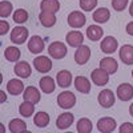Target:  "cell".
<instances>
[{
  "label": "cell",
  "instance_id": "obj_39",
  "mask_svg": "<svg viewBox=\"0 0 133 133\" xmlns=\"http://www.w3.org/2000/svg\"><path fill=\"white\" fill-rule=\"evenodd\" d=\"M0 96H2V97H0V101H2V103H4L5 100H7V96H5L4 91H0Z\"/></svg>",
  "mask_w": 133,
  "mask_h": 133
},
{
  "label": "cell",
  "instance_id": "obj_1",
  "mask_svg": "<svg viewBox=\"0 0 133 133\" xmlns=\"http://www.w3.org/2000/svg\"><path fill=\"white\" fill-rule=\"evenodd\" d=\"M57 104H59L60 108L71 109L76 104V96L72 92H69V91H64V92H61L57 96Z\"/></svg>",
  "mask_w": 133,
  "mask_h": 133
},
{
  "label": "cell",
  "instance_id": "obj_35",
  "mask_svg": "<svg viewBox=\"0 0 133 133\" xmlns=\"http://www.w3.org/2000/svg\"><path fill=\"white\" fill-rule=\"evenodd\" d=\"M127 5H128V0H112V7L117 12L124 11L127 8Z\"/></svg>",
  "mask_w": 133,
  "mask_h": 133
},
{
  "label": "cell",
  "instance_id": "obj_17",
  "mask_svg": "<svg viewBox=\"0 0 133 133\" xmlns=\"http://www.w3.org/2000/svg\"><path fill=\"white\" fill-rule=\"evenodd\" d=\"M39 20L43 27L45 28H51L56 24V16L55 12H49V11H41L39 14Z\"/></svg>",
  "mask_w": 133,
  "mask_h": 133
},
{
  "label": "cell",
  "instance_id": "obj_2",
  "mask_svg": "<svg viewBox=\"0 0 133 133\" xmlns=\"http://www.w3.org/2000/svg\"><path fill=\"white\" fill-rule=\"evenodd\" d=\"M48 53H49L51 57L60 60V59L65 57V55H66V45L64 43H60V41H53L48 47Z\"/></svg>",
  "mask_w": 133,
  "mask_h": 133
},
{
  "label": "cell",
  "instance_id": "obj_27",
  "mask_svg": "<svg viewBox=\"0 0 133 133\" xmlns=\"http://www.w3.org/2000/svg\"><path fill=\"white\" fill-rule=\"evenodd\" d=\"M33 124H35L37 128H45L49 124V115L45 112H37L33 117Z\"/></svg>",
  "mask_w": 133,
  "mask_h": 133
},
{
  "label": "cell",
  "instance_id": "obj_4",
  "mask_svg": "<svg viewBox=\"0 0 133 133\" xmlns=\"http://www.w3.org/2000/svg\"><path fill=\"white\" fill-rule=\"evenodd\" d=\"M115 93L110 89H103L97 96V101L103 108H110L115 104Z\"/></svg>",
  "mask_w": 133,
  "mask_h": 133
},
{
  "label": "cell",
  "instance_id": "obj_12",
  "mask_svg": "<svg viewBox=\"0 0 133 133\" xmlns=\"http://www.w3.org/2000/svg\"><path fill=\"white\" fill-rule=\"evenodd\" d=\"M44 47H45V44H44V40L40 37V36H32L28 41V49L31 53H41L44 51Z\"/></svg>",
  "mask_w": 133,
  "mask_h": 133
},
{
  "label": "cell",
  "instance_id": "obj_24",
  "mask_svg": "<svg viewBox=\"0 0 133 133\" xmlns=\"http://www.w3.org/2000/svg\"><path fill=\"white\" fill-rule=\"evenodd\" d=\"M24 100L31 101L33 104H37L40 101V92L36 87H27V89L24 91Z\"/></svg>",
  "mask_w": 133,
  "mask_h": 133
},
{
  "label": "cell",
  "instance_id": "obj_3",
  "mask_svg": "<svg viewBox=\"0 0 133 133\" xmlns=\"http://www.w3.org/2000/svg\"><path fill=\"white\" fill-rule=\"evenodd\" d=\"M28 35H29L28 29L25 27L19 25V27H15L12 29L9 37H11V41L15 43V44H24L25 40H27V37H28Z\"/></svg>",
  "mask_w": 133,
  "mask_h": 133
},
{
  "label": "cell",
  "instance_id": "obj_9",
  "mask_svg": "<svg viewBox=\"0 0 133 133\" xmlns=\"http://www.w3.org/2000/svg\"><path fill=\"white\" fill-rule=\"evenodd\" d=\"M118 47V43L116 40V37L113 36H107L103 39V41L100 43V48H101V51L107 55H110V53H113Z\"/></svg>",
  "mask_w": 133,
  "mask_h": 133
},
{
  "label": "cell",
  "instance_id": "obj_21",
  "mask_svg": "<svg viewBox=\"0 0 133 133\" xmlns=\"http://www.w3.org/2000/svg\"><path fill=\"white\" fill-rule=\"evenodd\" d=\"M56 81L59 84V87L61 88H68L72 84V73L66 69H63L57 73L56 76Z\"/></svg>",
  "mask_w": 133,
  "mask_h": 133
},
{
  "label": "cell",
  "instance_id": "obj_22",
  "mask_svg": "<svg viewBox=\"0 0 133 133\" xmlns=\"http://www.w3.org/2000/svg\"><path fill=\"white\" fill-rule=\"evenodd\" d=\"M7 91L11 95L17 96V95L24 92V84L21 83L20 80H17V79H12V80H9L8 84H7Z\"/></svg>",
  "mask_w": 133,
  "mask_h": 133
},
{
  "label": "cell",
  "instance_id": "obj_8",
  "mask_svg": "<svg viewBox=\"0 0 133 133\" xmlns=\"http://www.w3.org/2000/svg\"><path fill=\"white\" fill-rule=\"evenodd\" d=\"M33 65L37 72L40 73H48L52 69V61L47 56H37L33 60Z\"/></svg>",
  "mask_w": 133,
  "mask_h": 133
},
{
  "label": "cell",
  "instance_id": "obj_18",
  "mask_svg": "<svg viewBox=\"0 0 133 133\" xmlns=\"http://www.w3.org/2000/svg\"><path fill=\"white\" fill-rule=\"evenodd\" d=\"M120 59L123 60L124 64L130 65L133 64V45H129V44H125L120 48Z\"/></svg>",
  "mask_w": 133,
  "mask_h": 133
},
{
  "label": "cell",
  "instance_id": "obj_13",
  "mask_svg": "<svg viewBox=\"0 0 133 133\" xmlns=\"http://www.w3.org/2000/svg\"><path fill=\"white\" fill-rule=\"evenodd\" d=\"M14 72L16 73V76L21 77V79H28L32 73V69H31V65L27 61H20V63L15 64Z\"/></svg>",
  "mask_w": 133,
  "mask_h": 133
},
{
  "label": "cell",
  "instance_id": "obj_29",
  "mask_svg": "<svg viewBox=\"0 0 133 133\" xmlns=\"http://www.w3.org/2000/svg\"><path fill=\"white\" fill-rule=\"evenodd\" d=\"M33 112H35V104L27 100H24V103H21L19 107V113L23 117H31Z\"/></svg>",
  "mask_w": 133,
  "mask_h": 133
},
{
  "label": "cell",
  "instance_id": "obj_6",
  "mask_svg": "<svg viewBox=\"0 0 133 133\" xmlns=\"http://www.w3.org/2000/svg\"><path fill=\"white\" fill-rule=\"evenodd\" d=\"M91 57V49L88 45H80L77 47L76 52H75V61L79 64V65H84L88 63V60H89Z\"/></svg>",
  "mask_w": 133,
  "mask_h": 133
},
{
  "label": "cell",
  "instance_id": "obj_14",
  "mask_svg": "<svg viewBox=\"0 0 133 133\" xmlns=\"http://www.w3.org/2000/svg\"><path fill=\"white\" fill-rule=\"evenodd\" d=\"M117 96L121 101H129V100L133 97V85L128 84V83H124L118 85L117 88Z\"/></svg>",
  "mask_w": 133,
  "mask_h": 133
},
{
  "label": "cell",
  "instance_id": "obj_7",
  "mask_svg": "<svg viewBox=\"0 0 133 133\" xmlns=\"http://www.w3.org/2000/svg\"><path fill=\"white\" fill-rule=\"evenodd\" d=\"M116 120L112 117H103L97 121V129L101 133H110L116 129Z\"/></svg>",
  "mask_w": 133,
  "mask_h": 133
},
{
  "label": "cell",
  "instance_id": "obj_10",
  "mask_svg": "<svg viewBox=\"0 0 133 133\" xmlns=\"http://www.w3.org/2000/svg\"><path fill=\"white\" fill-rule=\"evenodd\" d=\"M65 41L68 43L69 47H80L83 45V41H84V35L79 31H71L69 33H66L65 36Z\"/></svg>",
  "mask_w": 133,
  "mask_h": 133
},
{
  "label": "cell",
  "instance_id": "obj_38",
  "mask_svg": "<svg viewBox=\"0 0 133 133\" xmlns=\"http://www.w3.org/2000/svg\"><path fill=\"white\" fill-rule=\"evenodd\" d=\"M127 32H128V35L133 36V21L128 23V25H127Z\"/></svg>",
  "mask_w": 133,
  "mask_h": 133
},
{
  "label": "cell",
  "instance_id": "obj_15",
  "mask_svg": "<svg viewBox=\"0 0 133 133\" xmlns=\"http://www.w3.org/2000/svg\"><path fill=\"white\" fill-rule=\"evenodd\" d=\"M73 121H75V117L72 113L69 112H65V113H61L57 120H56V127L61 130H65V129H68L72 124H73Z\"/></svg>",
  "mask_w": 133,
  "mask_h": 133
},
{
  "label": "cell",
  "instance_id": "obj_34",
  "mask_svg": "<svg viewBox=\"0 0 133 133\" xmlns=\"http://www.w3.org/2000/svg\"><path fill=\"white\" fill-rule=\"evenodd\" d=\"M79 3L83 11H92L97 5V0H80Z\"/></svg>",
  "mask_w": 133,
  "mask_h": 133
},
{
  "label": "cell",
  "instance_id": "obj_28",
  "mask_svg": "<svg viewBox=\"0 0 133 133\" xmlns=\"http://www.w3.org/2000/svg\"><path fill=\"white\" fill-rule=\"evenodd\" d=\"M40 8L41 11H49V12L56 14L60 9V3H59V0H41Z\"/></svg>",
  "mask_w": 133,
  "mask_h": 133
},
{
  "label": "cell",
  "instance_id": "obj_32",
  "mask_svg": "<svg viewBox=\"0 0 133 133\" xmlns=\"http://www.w3.org/2000/svg\"><path fill=\"white\" fill-rule=\"evenodd\" d=\"M28 20V12L23 8H19L14 12V21L15 23H19V24H23Z\"/></svg>",
  "mask_w": 133,
  "mask_h": 133
},
{
  "label": "cell",
  "instance_id": "obj_33",
  "mask_svg": "<svg viewBox=\"0 0 133 133\" xmlns=\"http://www.w3.org/2000/svg\"><path fill=\"white\" fill-rule=\"evenodd\" d=\"M12 11H14V8H12V4L9 2H5V0L0 2V16H2V19L8 17Z\"/></svg>",
  "mask_w": 133,
  "mask_h": 133
},
{
  "label": "cell",
  "instance_id": "obj_37",
  "mask_svg": "<svg viewBox=\"0 0 133 133\" xmlns=\"http://www.w3.org/2000/svg\"><path fill=\"white\" fill-rule=\"evenodd\" d=\"M9 31V24H8V21H5L4 19L3 20H0V35H5V33Z\"/></svg>",
  "mask_w": 133,
  "mask_h": 133
},
{
  "label": "cell",
  "instance_id": "obj_30",
  "mask_svg": "<svg viewBox=\"0 0 133 133\" xmlns=\"http://www.w3.org/2000/svg\"><path fill=\"white\" fill-rule=\"evenodd\" d=\"M20 49L16 47H7L4 51V57L5 60L11 61V63H16L20 59Z\"/></svg>",
  "mask_w": 133,
  "mask_h": 133
},
{
  "label": "cell",
  "instance_id": "obj_16",
  "mask_svg": "<svg viewBox=\"0 0 133 133\" xmlns=\"http://www.w3.org/2000/svg\"><path fill=\"white\" fill-rule=\"evenodd\" d=\"M100 68H103L109 75H113L118 69V64L113 57H104L100 60Z\"/></svg>",
  "mask_w": 133,
  "mask_h": 133
},
{
  "label": "cell",
  "instance_id": "obj_36",
  "mask_svg": "<svg viewBox=\"0 0 133 133\" xmlns=\"http://www.w3.org/2000/svg\"><path fill=\"white\" fill-rule=\"evenodd\" d=\"M120 133H133V124L132 123H124L120 127Z\"/></svg>",
  "mask_w": 133,
  "mask_h": 133
},
{
  "label": "cell",
  "instance_id": "obj_20",
  "mask_svg": "<svg viewBox=\"0 0 133 133\" xmlns=\"http://www.w3.org/2000/svg\"><path fill=\"white\" fill-rule=\"evenodd\" d=\"M92 17H93V20L96 21V23H98V24H104V23H107V21L109 20V17H110V12H109V9L108 8H105V7H100V8H97L95 12H93V15H92Z\"/></svg>",
  "mask_w": 133,
  "mask_h": 133
},
{
  "label": "cell",
  "instance_id": "obj_19",
  "mask_svg": "<svg viewBox=\"0 0 133 133\" xmlns=\"http://www.w3.org/2000/svg\"><path fill=\"white\" fill-rule=\"evenodd\" d=\"M75 88L80 93H89L91 92V83L85 76H77L75 79Z\"/></svg>",
  "mask_w": 133,
  "mask_h": 133
},
{
  "label": "cell",
  "instance_id": "obj_5",
  "mask_svg": "<svg viewBox=\"0 0 133 133\" xmlns=\"http://www.w3.org/2000/svg\"><path fill=\"white\" fill-rule=\"evenodd\" d=\"M91 79L95 85L103 87V85H107L109 81V73H107L103 68H96L91 73Z\"/></svg>",
  "mask_w": 133,
  "mask_h": 133
},
{
  "label": "cell",
  "instance_id": "obj_26",
  "mask_svg": "<svg viewBox=\"0 0 133 133\" xmlns=\"http://www.w3.org/2000/svg\"><path fill=\"white\" fill-rule=\"evenodd\" d=\"M103 35H104L103 28H101V27H98V25H96V24L87 28V36H88V39L92 40V41H97V40H100V39L103 37Z\"/></svg>",
  "mask_w": 133,
  "mask_h": 133
},
{
  "label": "cell",
  "instance_id": "obj_42",
  "mask_svg": "<svg viewBox=\"0 0 133 133\" xmlns=\"http://www.w3.org/2000/svg\"><path fill=\"white\" fill-rule=\"evenodd\" d=\"M132 77H133V71H132Z\"/></svg>",
  "mask_w": 133,
  "mask_h": 133
},
{
  "label": "cell",
  "instance_id": "obj_25",
  "mask_svg": "<svg viewBox=\"0 0 133 133\" xmlns=\"http://www.w3.org/2000/svg\"><path fill=\"white\" fill-rule=\"evenodd\" d=\"M8 128H9V132L12 133H23V132H27V124L25 121H23L21 118H14L9 121L8 124Z\"/></svg>",
  "mask_w": 133,
  "mask_h": 133
},
{
  "label": "cell",
  "instance_id": "obj_23",
  "mask_svg": "<svg viewBox=\"0 0 133 133\" xmlns=\"http://www.w3.org/2000/svg\"><path fill=\"white\" fill-rule=\"evenodd\" d=\"M39 85H40V89H41L44 93H52L55 89H56L55 80L52 79L51 76H44V77H41L40 81H39Z\"/></svg>",
  "mask_w": 133,
  "mask_h": 133
},
{
  "label": "cell",
  "instance_id": "obj_40",
  "mask_svg": "<svg viewBox=\"0 0 133 133\" xmlns=\"http://www.w3.org/2000/svg\"><path fill=\"white\" fill-rule=\"evenodd\" d=\"M129 113H130V116L133 117V103L129 105Z\"/></svg>",
  "mask_w": 133,
  "mask_h": 133
},
{
  "label": "cell",
  "instance_id": "obj_31",
  "mask_svg": "<svg viewBox=\"0 0 133 133\" xmlns=\"http://www.w3.org/2000/svg\"><path fill=\"white\" fill-rule=\"evenodd\" d=\"M76 130L79 133H91L92 132V121L89 118H80L77 121Z\"/></svg>",
  "mask_w": 133,
  "mask_h": 133
},
{
  "label": "cell",
  "instance_id": "obj_11",
  "mask_svg": "<svg viewBox=\"0 0 133 133\" xmlns=\"http://www.w3.org/2000/svg\"><path fill=\"white\" fill-rule=\"evenodd\" d=\"M85 20L87 19H85L83 12H80V11H73L68 16V24L72 28H81L85 24Z\"/></svg>",
  "mask_w": 133,
  "mask_h": 133
},
{
  "label": "cell",
  "instance_id": "obj_41",
  "mask_svg": "<svg viewBox=\"0 0 133 133\" xmlns=\"http://www.w3.org/2000/svg\"><path fill=\"white\" fill-rule=\"evenodd\" d=\"M129 14H130V16H133V2H132V4L129 7Z\"/></svg>",
  "mask_w": 133,
  "mask_h": 133
}]
</instances>
